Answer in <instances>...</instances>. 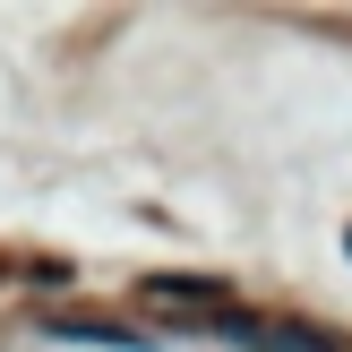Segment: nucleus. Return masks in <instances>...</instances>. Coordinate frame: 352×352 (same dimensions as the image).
<instances>
[{
	"mask_svg": "<svg viewBox=\"0 0 352 352\" xmlns=\"http://www.w3.org/2000/svg\"><path fill=\"white\" fill-rule=\"evenodd\" d=\"M155 301H181V309H198V301H223V284H198V275H155Z\"/></svg>",
	"mask_w": 352,
	"mask_h": 352,
	"instance_id": "obj_1",
	"label": "nucleus"
}]
</instances>
